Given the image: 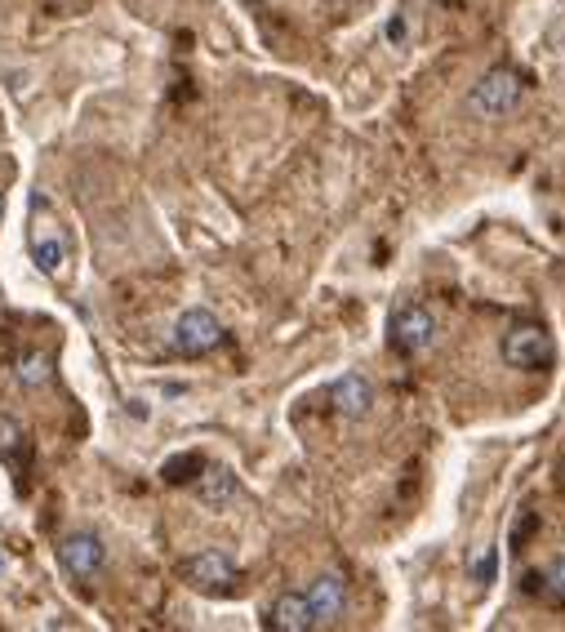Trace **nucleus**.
<instances>
[{
  "label": "nucleus",
  "mask_w": 565,
  "mask_h": 632,
  "mask_svg": "<svg viewBox=\"0 0 565 632\" xmlns=\"http://www.w3.org/2000/svg\"><path fill=\"white\" fill-rule=\"evenodd\" d=\"M521 98H525L521 72H512V67H490V72H481V76L472 80V89H468V112L481 117V121H503V117H512V112L521 108Z\"/></svg>",
  "instance_id": "nucleus-1"
},
{
  "label": "nucleus",
  "mask_w": 565,
  "mask_h": 632,
  "mask_svg": "<svg viewBox=\"0 0 565 632\" xmlns=\"http://www.w3.org/2000/svg\"><path fill=\"white\" fill-rule=\"evenodd\" d=\"M436 335H441V326H436V312L427 303H401V307H392V316H388V344H392L396 357L414 361V357L432 352Z\"/></svg>",
  "instance_id": "nucleus-2"
},
{
  "label": "nucleus",
  "mask_w": 565,
  "mask_h": 632,
  "mask_svg": "<svg viewBox=\"0 0 565 632\" xmlns=\"http://www.w3.org/2000/svg\"><path fill=\"white\" fill-rule=\"evenodd\" d=\"M183 584L205 592V597H237L246 588V575L241 566L228 557V553H218V548H205V553H192L183 566H178Z\"/></svg>",
  "instance_id": "nucleus-3"
},
{
  "label": "nucleus",
  "mask_w": 565,
  "mask_h": 632,
  "mask_svg": "<svg viewBox=\"0 0 565 632\" xmlns=\"http://www.w3.org/2000/svg\"><path fill=\"white\" fill-rule=\"evenodd\" d=\"M499 357H503V366H512V370H547V366L556 361V344H552L547 326H539V322H517V326L503 335Z\"/></svg>",
  "instance_id": "nucleus-4"
},
{
  "label": "nucleus",
  "mask_w": 565,
  "mask_h": 632,
  "mask_svg": "<svg viewBox=\"0 0 565 632\" xmlns=\"http://www.w3.org/2000/svg\"><path fill=\"white\" fill-rule=\"evenodd\" d=\"M222 344H228V330H222V322L209 307H187L174 322V335H170V348L178 357H209Z\"/></svg>",
  "instance_id": "nucleus-5"
},
{
  "label": "nucleus",
  "mask_w": 565,
  "mask_h": 632,
  "mask_svg": "<svg viewBox=\"0 0 565 632\" xmlns=\"http://www.w3.org/2000/svg\"><path fill=\"white\" fill-rule=\"evenodd\" d=\"M32 263L45 276H63V268H67V237L41 196L32 200Z\"/></svg>",
  "instance_id": "nucleus-6"
},
{
  "label": "nucleus",
  "mask_w": 565,
  "mask_h": 632,
  "mask_svg": "<svg viewBox=\"0 0 565 632\" xmlns=\"http://www.w3.org/2000/svg\"><path fill=\"white\" fill-rule=\"evenodd\" d=\"M58 562H63V570H67L76 584H94V579L102 575V566H107V548H102L98 535L76 531V535H67V540L58 544Z\"/></svg>",
  "instance_id": "nucleus-7"
},
{
  "label": "nucleus",
  "mask_w": 565,
  "mask_h": 632,
  "mask_svg": "<svg viewBox=\"0 0 565 632\" xmlns=\"http://www.w3.org/2000/svg\"><path fill=\"white\" fill-rule=\"evenodd\" d=\"M307 601L316 610V623L320 628H334V623H344L348 614V579L338 575V570H325L307 584Z\"/></svg>",
  "instance_id": "nucleus-8"
},
{
  "label": "nucleus",
  "mask_w": 565,
  "mask_h": 632,
  "mask_svg": "<svg viewBox=\"0 0 565 632\" xmlns=\"http://www.w3.org/2000/svg\"><path fill=\"white\" fill-rule=\"evenodd\" d=\"M329 405L338 418H366L379 405V392L366 374H344V379L329 383Z\"/></svg>",
  "instance_id": "nucleus-9"
},
{
  "label": "nucleus",
  "mask_w": 565,
  "mask_h": 632,
  "mask_svg": "<svg viewBox=\"0 0 565 632\" xmlns=\"http://www.w3.org/2000/svg\"><path fill=\"white\" fill-rule=\"evenodd\" d=\"M268 628L272 632H316V610L307 601V592H281L268 610Z\"/></svg>",
  "instance_id": "nucleus-10"
},
{
  "label": "nucleus",
  "mask_w": 565,
  "mask_h": 632,
  "mask_svg": "<svg viewBox=\"0 0 565 632\" xmlns=\"http://www.w3.org/2000/svg\"><path fill=\"white\" fill-rule=\"evenodd\" d=\"M237 494H241V486H237V477H232L228 468H209V472L196 481V499H200L209 512L232 508V503H237Z\"/></svg>",
  "instance_id": "nucleus-11"
},
{
  "label": "nucleus",
  "mask_w": 565,
  "mask_h": 632,
  "mask_svg": "<svg viewBox=\"0 0 565 632\" xmlns=\"http://www.w3.org/2000/svg\"><path fill=\"white\" fill-rule=\"evenodd\" d=\"M14 379H19L28 392L50 388V379H54V357H50V352H41V348L23 352V357H19V366H14Z\"/></svg>",
  "instance_id": "nucleus-12"
},
{
  "label": "nucleus",
  "mask_w": 565,
  "mask_h": 632,
  "mask_svg": "<svg viewBox=\"0 0 565 632\" xmlns=\"http://www.w3.org/2000/svg\"><path fill=\"white\" fill-rule=\"evenodd\" d=\"M525 592H547L552 601H565V557H556L547 570H530Z\"/></svg>",
  "instance_id": "nucleus-13"
},
{
  "label": "nucleus",
  "mask_w": 565,
  "mask_h": 632,
  "mask_svg": "<svg viewBox=\"0 0 565 632\" xmlns=\"http://www.w3.org/2000/svg\"><path fill=\"white\" fill-rule=\"evenodd\" d=\"M183 472H196V477H200V472H205V459H200V455H183V459H170L161 477H165L170 486H183V481H187Z\"/></svg>",
  "instance_id": "nucleus-14"
},
{
  "label": "nucleus",
  "mask_w": 565,
  "mask_h": 632,
  "mask_svg": "<svg viewBox=\"0 0 565 632\" xmlns=\"http://www.w3.org/2000/svg\"><path fill=\"white\" fill-rule=\"evenodd\" d=\"M19 442H23V428L14 424L10 414H0V455H14V450H19Z\"/></svg>",
  "instance_id": "nucleus-15"
},
{
  "label": "nucleus",
  "mask_w": 565,
  "mask_h": 632,
  "mask_svg": "<svg viewBox=\"0 0 565 632\" xmlns=\"http://www.w3.org/2000/svg\"><path fill=\"white\" fill-rule=\"evenodd\" d=\"M495 566H499V562H495V553H486V557L477 562V579H481V584H486V579H495Z\"/></svg>",
  "instance_id": "nucleus-16"
},
{
  "label": "nucleus",
  "mask_w": 565,
  "mask_h": 632,
  "mask_svg": "<svg viewBox=\"0 0 565 632\" xmlns=\"http://www.w3.org/2000/svg\"><path fill=\"white\" fill-rule=\"evenodd\" d=\"M0 219H6V192H0Z\"/></svg>",
  "instance_id": "nucleus-17"
}]
</instances>
